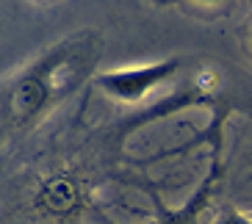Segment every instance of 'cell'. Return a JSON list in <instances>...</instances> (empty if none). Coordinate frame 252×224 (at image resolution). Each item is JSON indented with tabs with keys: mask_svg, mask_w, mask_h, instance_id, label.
Segmentation results:
<instances>
[{
	"mask_svg": "<svg viewBox=\"0 0 252 224\" xmlns=\"http://www.w3.org/2000/svg\"><path fill=\"white\" fill-rule=\"evenodd\" d=\"M180 69L178 58L156 61V64H139V67H125V69H111L97 78V86L108 94V97L119 100V103H139L156 91L161 83L175 78Z\"/></svg>",
	"mask_w": 252,
	"mask_h": 224,
	"instance_id": "obj_1",
	"label": "cell"
},
{
	"mask_svg": "<svg viewBox=\"0 0 252 224\" xmlns=\"http://www.w3.org/2000/svg\"><path fill=\"white\" fill-rule=\"evenodd\" d=\"M219 224H252V216L250 213H230V216H224Z\"/></svg>",
	"mask_w": 252,
	"mask_h": 224,
	"instance_id": "obj_4",
	"label": "cell"
},
{
	"mask_svg": "<svg viewBox=\"0 0 252 224\" xmlns=\"http://www.w3.org/2000/svg\"><path fill=\"white\" fill-rule=\"evenodd\" d=\"M81 202H83L81 186H78V180L67 177V174L45 180L36 194V205L47 213H53V216H67V213L81 208Z\"/></svg>",
	"mask_w": 252,
	"mask_h": 224,
	"instance_id": "obj_3",
	"label": "cell"
},
{
	"mask_svg": "<svg viewBox=\"0 0 252 224\" xmlns=\"http://www.w3.org/2000/svg\"><path fill=\"white\" fill-rule=\"evenodd\" d=\"M56 64L45 61L42 67H36L33 72L23 75L20 81L14 83V89L8 94V113L14 116L17 122H31L36 119L39 113L45 111L50 100L56 97Z\"/></svg>",
	"mask_w": 252,
	"mask_h": 224,
	"instance_id": "obj_2",
	"label": "cell"
},
{
	"mask_svg": "<svg viewBox=\"0 0 252 224\" xmlns=\"http://www.w3.org/2000/svg\"><path fill=\"white\" fill-rule=\"evenodd\" d=\"M250 216H252V213H250Z\"/></svg>",
	"mask_w": 252,
	"mask_h": 224,
	"instance_id": "obj_5",
	"label": "cell"
}]
</instances>
